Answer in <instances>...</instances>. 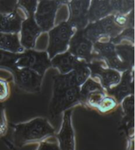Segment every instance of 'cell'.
Masks as SVG:
<instances>
[{
  "label": "cell",
  "instance_id": "10",
  "mask_svg": "<svg viewBox=\"0 0 135 150\" xmlns=\"http://www.w3.org/2000/svg\"><path fill=\"white\" fill-rule=\"evenodd\" d=\"M58 5L52 0H43L38 5L35 13V21L43 31L53 27Z\"/></svg>",
  "mask_w": 135,
  "mask_h": 150
},
{
  "label": "cell",
  "instance_id": "14",
  "mask_svg": "<svg viewBox=\"0 0 135 150\" xmlns=\"http://www.w3.org/2000/svg\"><path fill=\"white\" fill-rule=\"evenodd\" d=\"M21 44L23 48L31 50L35 46L36 38L41 32V29L36 24L32 17L24 21L21 24Z\"/></svg>",
  "mask_w": 135,
  "mask_h": 150
},
{
  "label": "cell",
  "instance_id": "19",
  "mask_svg": "<svg viewBox=\"0 0 135 150\" xmlns=\"http://www.w3.org/2000/svg\"><path fill=\"white\" fill-rule=\"evenodd\" d=\"M117 55L129 69H134V47L131 45L115 46Z\"/></svg>",
  "mask_w": 135,
  "mask_h": 150
},
{
  "label": "cell",
  "instance_id": "16",
  "mask_svg": "<svg viewBox=\"0 0 135 150\" xmlns=\"http://www.w3.org/2000/svg\"><path fill=\"white\" fill-rule=\"evenodd\" d=\"M0 50L13 54H20L25 49L20 44L17 34L0 33Z\"/></svg>",
  "mask_w": 135,
  "mask_h": 150
},
{
  "label": "cell",
  "instance_id": "4",
  "mask_svg": "<svg viewBox=\"0 0 135 150\" xmlns=\"http://www.w3.org/2000/svg\"><path fill=\"white\" fill-rule=\"evenodd\" d=\"M51 67L50 58L46 52L27 50L18 54L15 61L16 68H29L42 76Z\"/></svg>",
  "mask_w": 135,
  "mask_h": 150
},
{
  "label": "cell",
  "instance_id": "13",
  "mask_svg": "<svg viewBox=\"0 0 135 150\" xmlns=\"http://www.w3.org/2000/svg\"><path fill=\"white\" fill-rule=\"evenodd\" d=\"M88 0H72L71 4L69 23L72 27L83 28L88 20Z\"/></svg>",
  "mask_w": 135,
  "mask_h": 150
},
{
  "label": "cell",
  "instance_id": "22",
  "mask_svg": "<svg viewBox=\"0 0 135 150\" xmlns=\"http://www.w3.org/2000/svg\"><path fill=\"white\" fill-rule=\"evenodd\" d=\"M10 94L9 83L6 80L0 78V102H3L8 99Z\"/></svg>",
  "mask_w": 135,
  "mask_h": 150
},
{
  "label": "cell",
  "instance_id": "8",
  "mask_svg": "<svg viewBox=\"0 0 135 150\" xmlns=\"http://www.w3.org/2000/svg\"><path fill=\"white\" fill-rule=\"evenodd\" d=\"M14 80L19 89L28 93L40 91L43 76L29 68H16L13 71Z\"/></svg>",
  "mask_w": 135,
  "mask_h": 150
},
{
  "label": "cell",
  "instance_id": "17",
  "mask_svg": "<svg viewBox=\"0 0 135 150\" xmlns=\"http://www.w3.org/2000/svg\"><path fill=\"white\" fill-rule=\"evenodd\" d=\"M21 28V19L16 13L3 15L0 17V33L16 34Z\"/></svg>",
  "mask_w": 135,
  "mask_h": 150
},
{
  "label": "cell",
  "instance_id": "12",
  "mask_svg": "<svg viewBox=\"0 0 135 150\" xmlns=\"http://www.w3.org/2000/svg\"><path fill=\"white\" fill-rule=\"evenodd\" d=\"M123 118L120 129L125 134L127 139L134 137V95H129L121 103Z\"/></svg>",
  "mask_w": 135,
  "mask_h": 150
},
{
  "label": "cell",
  "instance_id": "3",
  "mask_svg": "<svg viewBox=\"0 0 135 150\" xmlns=\"http://www.w3.org/2000/svg\"><path fill=\"white\" fill-rule=\"evenodd\" d=\"M73 33L72 25L69 22L61 23L51 30L46 52L49 58L51 59L58 54L66 52Z\"/></svg>",
  "mask_w": 135,
  "mask_h": 150
},
{
  "label": "cell",
  "instance_id": "11",
  "mask_svg": "<svg viewBox=\"0 0 135 150\" xmlns=\"http://www.w3.org/2000/svg\"><path fill=\"white\" fill-rule=\"evenodd\" d=\"M106 92L116 100L119 105L124 98L134 95V69L123 72L119 83Z\"/></svg>",
  "mask_w": 135,
  "mask_h": 150
},
{
  "label": "cell",
  "instance_id": "15",
  "mask_svg": "<svg viewBox=\"0 0 135 150\" xmlns=\"http://www.w3.org/2000/svg\"><path fill=\"white\" fill-rule=\"evenodd\" d=\"M50 61L51 67L58 69L59 74H67L74 70L81 60L68 51L55 56Z\"/></svg>",
  "mask_w": 135,
  "mask_h": 150
},
{
  "label": "cell",
  "instance_id": "20",
  "mask_svg": "<svg viewBox=\"0 0 135 150\" xmlns=\"http://www.w3.org/2000/svg\"><path fill=\"white\" fill-rule=\"evenodd\" d=\"M4 141L11 150H17L16 149L11 142H10L7 139H4ZM38 146V148L36 150H60L59 147V145L58 142H49L48 140H45L43 142H41L39 143Z\"/></svg>",
  "mask_w": 135,
  "mask_h": 150
},
{
  "label": "cell",
  "instance_id": "24",
  "mask_svg": "<svg viewBox=\"0 0 135 150\" xmlns=\"http://www.w3.org/2000/svg\"><path fill=\"white\" fill-rule=\"evenodd\" d=\"M131 138L127 139V150H134V138Z\"/></svg>",
  "mask_w": 135,
  "mask_h": 150
},
{
  "label": "cell",
  "instance_id": "7",
  "mask_svg": "<svg viewBox=\"0 0 135 150\" xmlns=\"http://www.w3.org/2000/svg\"><path fill=\"white\" fill-rule=\"evenodd\" d=\"M72 112L73 108H71L62 114L63 119L61 128L55 135L60 150H75L76 140L72 125Z\"/></svg>",
  "mask_w": 135,
  "mask_h": 150
},
{
  "label": "cell",
  "instance_id": "5",
  "mask_svg": "<svg viewBox=\"0 0 135 150\" xmlns=\"http://www.w3.org/2000/svg\"><path fill=\"white\" fill-rule=\"evenodd\" d=\"M122 29L114 21V15L105 17L88 25L83 30V33L88 39L96 42L102 37H117Z\"/></svg>",
  "mask_w": 135,
  "mask_h": 150
},
{
  "label": "cell",
  "instance_id": "6",
  "mask_svg": "<svg viewBox=\"0 0 135 150\" xmlns=\"http://www.w3.org/2000/svg\"><path fill=\"white\" fill-rule=\"evenodd\" d=\"M90 70V77L98 81L105 91L119 83L121 78V72L111 69L103 61L94 59L88 63Z\"/></svg>",
  "mask_w": 135,
  "mask_h": 150
},
{
  "label": "cell",
  "instance_id": "21",
  "mask_svg": "<svg viewBox=\"0 0 135 150\" xmlns=\"http://www.w3.org/2000/svg\"><path fill=\"white\" fill-rule=\"evenodd\" d=\"M8 126L6 107L3 104H0V138L6 136L8 130Z\"/></svg>",
  "mask_w": 135,
  "mask_h": 150
},
{
  "label": "cell",
  "instance_id": "1",
  "mask_svg": "<svg viewBox=\"0 0 135 150\" xmlns=\"http://www.w3.org/2000/svg\"><path fill=\"white\" fill-rule=\"evenodd\" d=\"M53 95L49 105L50 117L55 119L65 111L80 105V87L75 81L72 71L53 77Z\"/></svg>",
  "mask_w": 135,
  "mask_h": 150
},
{
  "label": "cell",
  "instance_id": "9",
  "mask_svg": "<svg viewBox=\"0 0 135 150\" xmlns=\"http://www.w3.org/2000/svg\"><path fill=\"white\" fill-rule=\"evenodd\" d=\"M69 52L80 60L86 63L94 59L93 42L85 37L83 30H79L69 42Z\"/></svg>",
  "mask_w": 135,
  "mask_h": 150
},
{
  "label": "cell",
  "instance_id": "23",
  "mask_svg": "<svg viewBox=\"0 0 135 150\" xmlns=\"http://www.w3.org/2000/svg\"><path fill=\"white\" fill-rule=\"evenodd\" d=\"M20 5L24 8L30 17H32L36 9V0H19Z\"/></svg>",
  "mask_w": 135,
  "mask_h": 150
},
{
  "label": "cell",
  "instance_id": "2",
  "mask_svg": "<svg viewBox=\"0 0 135 150\" xmlns=\"http://www.w3.org/2000/svg\"><path fill=\"white\" fill-rule=\"evenodd\" d=\"M11 143L15 147H23L55 137L56 129L48 118L36 117L26 122L11 124Z\"/></svg>",
  "mask_w": 135,
  "mask_h": 150
},
{
  "label": "cell",
  "instance_id": "18",
  "mask_svg": "<svg viewBox=\"0 0 135 150\" xmlns=\"http://www.w3.org/2000/svg\"><path fill=\"white\" fill-rule=\"evenodd\" d=\"M111 6L104 0H96L92 3V6L88 11V19L97 21L105 17L110 13Z\"/></svg>",
  "mask_w": 135,
  "mask_h": 150
}]
</instances>
